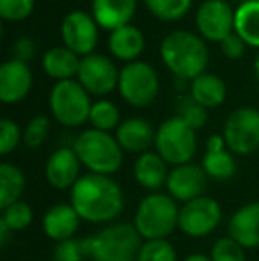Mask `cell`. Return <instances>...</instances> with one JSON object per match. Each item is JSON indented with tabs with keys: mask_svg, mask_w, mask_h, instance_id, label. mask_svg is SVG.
Instances as JSON below:
<instances>
[{
	"mask_svg": "<svg viewBox=\"0 0 259 261\" xmlns=\"http://www.w3.org/2000/svg\"><path fill=\"white\" fill-rule=\"evenodd\" d=\"M71 206L80 219L105 224L118 219L125 210V194L118 181L103 174H83L71 189Z\"/></svg>",
	"mask_w": 259,
	"mask_h": 261,
	"instance_id": "cell-1",
	"label": "cell"
},
{
	"mask_svg": "<svg viewBox=\"0 0 259 261\" xmlns=\"http://www.w3.org/2000/svg\"><path fill=\"white\" fill-rule=\"evenodd\" d=\"M162 61L178 79L194 80L204 73L210 62L206 43L194 32L174 31L160 45Z\"/></svg>",
	"mask_w": 259,
	"mask_h": 261,
	"instance_id": "cell-2",
	"label": "cell"
},
{
	"mask_svg": "<svg viewBox=\"0 0 259 261\" xmlns=\"http://www.w3.org/2000/svg\"><path fill=\"white\" fill-rule=\"evenodd\" d=\"M133 226L144 240H165L180 227V208L169 194L153 192L138 203Z\"/></svg>",
	"mask_w": 259,
	"mask_h": 261,
	"instance_id": "cell-3",
	"label": "cell"
},
{
	"mask_svg": "<svg viewBox=\"0 0 259 261\" xmlns=\"http://www.w3.org/2000/svg\"><path fill=\"white\" fill-rule=\"evenodd\" d=\"M76 156L80 158L82 165L89 169L93 174L110 176L118 172L123 165V151L118 139L112 137L107 132L85 130L73 142Z\"/></svg>",
	"mask_w": 259,
	"mask_h": 261,
	"instance_id": "cell-4",
	"label": "cell"
},
{
	"mask_svg": "<svg viewBox=\"0 0 259 261\" xmlns=\"http://www.w3.org/2000/svg\"><path fill=\"white\" fill-rule=\"evenodd\" d=\"M93 261H137L142 237L133 224H110L94 237L85 238Z\"/></svg>",
	"mask_w": 259,
	"mask_h": 261,
	"instance_id": "cell-5",
	"label": "cell"
},
{
	"mask_svg": "<svg viewBox=\"0 0 259 261\" xmlns=\"http://www.w3.org/2000/svg\"><path fill=\"white\" fill-rule=\"evenodd\" d=\"M155 148L156 153L174 167L190 164L197 151L195 130L178 116L169 117L156 130Z\"/></svg>",
	"mask_w": 259,
	"mask_h": 261,
	"instance_id": "cell-6",
	"label": "cell"
},
{
	"mask_svg": "<svg viewBox=\"0 0 259 261\" xmlns=\"http://www.w3.org/2000/svg\"><path fill=\"white\" fill-rule=\"evenodd\" d=\"M93 103L78 80H63L52 87L50 110L63 126L78 128L89 121Z\"/></svg>",
	"mask_w": 259,
	"mask_h": 261,
	"instance_id": "cell-7",
	"label": "cell"
},
{
	"mask_svg": "<svg viewBox=\"0 0 259 261\" xmlns=\"http://www.w3.org/2000/svg\"><path fill=\"white\" fill-rule=\"evenodd\" d=\"M119 93L131 107H148L158 96L160 82L155 68L148 62H128L119 71Z\"/></svg>",
	"mask_w": 259,
	"mask_h": 261,
	"instance_id": "cell-8",
	"label": "cell"
},
{
	"mask_svg": "<svg viewBox=\"0 0 259 261\" xmlns=\"http://www.w3.org/2000/svg\"><path fill=\"white\" fill-rule=\"evenodd\" d=\"M224 139L227 149L236 155H252L259 148V110L240 107L233 110L224 123Z\"/></svg>",
	"mask_w": 259,
	"mask_h": 261,
	"instance_id": "cell-9",
	"label": "cell"
},
{
	"mask_svg": "<svg viewBox=\"0 0 259 261\" xmlns=\"http://www.w3.org/2000/svg\"><path fill=\"white\" fill-rule=\"evenodd\" d=\"M222 220V208L213 197H197L180 208V229L192 238L208 237Z\"/></svg>",
	"mask_w": 259,
	"mask_h": 261,
	"instance_id": "cell-10",
	"label": "cell"
},
{
	"mask_svg": "<svg viewBox=\"0 0 259 261\" xmlns=\"http://www.w3.org/2000/svg\"><path fill=\"white\" fill-rule=\"evenodd\" d=\"M78 82L91 94H108L118 87L119 71L112 59L101 54H91L82 57L78 69Z\"/></svg>",
	"mask_w": 259,
	"mask_h": 261,
	"instance_id": "cell-11",
	"label": "cell"
},
{
	"mask_svg": "<svg viewBox=\"0 0 259 261\" xmlns=\"http://www.w3.org/2000/svg\"><path fill=\"white\" fill-rule=\"evenodd\" d=\"M197 29L210 41L222 43L235 32V11L225 0H204L197 11Z\"/></svg>",
	"mask_w": 259,
	"mask_h": 261,
	"instance_id": "cell-12",
	"label": "cell"
},
{
	"mask_svg": "<svg viewBox=\"0 0 259 261\" xmlns=\"http://www.w3.org/2000/svg\"><path fill=\"white\" fill-rule=\"evenodd\" d=\"M64 46L76 55H91L98 45V23L83 11H71L61 25Z\"/></svg>",
	"mask_w": 259,
	"mask_h": 261,
	"instance_id": "cell-13",
	"label": "cell"
},
{
	"mask_svg": "<svg viewBox=\"0 0 259 261\" xmlns=\"http://www.w3.org/2000/svg\"><path fill=\"white\" fill-rule=\"evenodd\" d=\"M208 187V174L204 172L203 165L185 164L178 165L169 172L165 189L167 194L174 201L180 203H190V201L203 197Z\"/></svg>",
	"mask_w": 259,
	"mask_h": 261,
	"instance_id": "cell-14",
	"label": "cell"
},
{
	"mask_svg": "<svg viewBox=\"0 0 259 261\" xmlns=\"http://www.w3.org/2000/svg\"><path fill=\"white\" fill-rule=\"evenodd\" d=\"M80 158L73 148H59L48 156L45 165L46 181L53 189H73L80 179Z\"/></svg>",
	"mask_w": 259,
	"mask_h": 261,
	"instance_id": "cell-15",
	"label": "cell"
},
{
	"mask_svg": "<svg viewBox=\"0 0 259 261\" xmlns=\"http://www.w3.org/2000/svg\"><path fill=\"white\" fill-rule=\"evenodd\" d=\"M32 87V73L27 62L11 61L0 66V100L2 103H18L28 94Z\"/></svg>",
	"mask_w": 259,
	"mask_h": 261,
	"instance_id": "cell-16",
	"label": "cell"
},
{
	"mask_svg": "<svg viewBox=\"0 0 259 261\" xmlns=\"http://www.w3.org/2000/svg\"><path fill=\"white\" fill-rule=\"evenodd\" d=\"M229 237L243 249L259 247V201L243 204L229 220Z\"/></svg>",
	"mask_w": 259,
	"mask_h": 261,
	"instance_id": "cell-17",
	"label": "cell"
},
{
	"mask_svg": "<svg viewBox=\"0 0 259 261\" xmlns=\"http://www.w3.org/2000/svg\"><path fill=\"white\" fill-rule=\"evenodd\" d=\"M80 215L76 210L69 204H53L48 208V212L43 217V229H45L46 237L53 242H64L69 238H75V233L78 231L80 226Z\"/></svg>",
	"mask_w": 259,
	"mask_h": 261,
	"instance_id": "cell-18",
	"label": "cell"
},
{
	"mask_svg": "<svg viewBox=\"0 0 259 261\" xmlns=\"http://www.w3.org/2000/svg\"><path fill=\"white\" fill-rule=\"evenodd\" d=\"M137 0H93V18L105 31H118L130 25Z\"/></svg>",
	"mask_w": 259,
	"mask_h": 261,
	"instance_id": "cell-19",
	"label": "cell"
},
{
	"mask_svg": "<svg viewBox=\"0 0 259 261\" xmlns=\"http://www.w3.org/2000/svg\"><path fill=\"white\" fill-rule=\"evenodd\" d=\"M116 139L125 151L142 155L151 148V144H155L156 132L153 130L149 121L142 117H130L119 124L116 130Z\"/></svg>",
	"mask_w": 259,
	"mask_h": 261,
	"instance_id": "cell-20",
	"label": "cell"
},
{
	"mask_svg": "<svg viewBox=\"0 0 259 261\" xmlns=\"http://www.w3.org/2000/svg\"><path fill=\"white\" fill-rule=\"evenodd\" d=\"M167 162L163 160L158 153L146 151L133 164V178L142 189L148 192H158L163 185L167 183L169 178V169H167Z\"/></svg>",
	"mask_w": 259,
	"mask_h": 261,
	"instance_id": "cell-21",
	"label": "cell"
},
{
	"mask_svg": "<svg viewBox=\"0 0 259 261\" xmlns=\"http://www.w3.org/2000/svg\"><path fill=\"white\" fill-rule=\"evenodd\" d=\"M80 61L82 59H78V55L69 48L55 46L43 55V69L46 71V75L55 79L57 82L73 80V76L78 75Z\"/></svg>",
	"mask_w": 259,
	"mask_h": 261,
	"instance_id": "cell-22",
	"label": "cell"
},
{
	"mask_svg": "<svg viewBox=\"0 0 259 261\" xmlns=\"http://www.w3.org/2000/svg\"><path fill=\"white\" fill-rule=\"evenodd\" d=\"M108 50L114 54V57L121 59V61L133 62L144 50V34L135 25H125V27L110 32Z\"/></svg>",
	"mask_w": 259,
	"mask_h": 261,
	"instance_id": "cell-23",
	"label": "cell"
},
{
	"mask_svg": "<svg viewBox=\"0 0 259 261\" xmlns=\"http://www.w3.org/2000/svg\"><path fill=\"white\" fill-rule=\"evenodd\" d=\"M225 94H227L225 82L211 73H203L190 84V96L204 109L220 107L225 100Z\"/></svg>",
	"mask_w": 259,
	"mask_h": 261,
	"instance_id": "cell-24",
	"label": "cell"
},
{
	"mask_svg": "<svg viewBox=\"0 0 259 261\" xmlns=\"http://www.w3.org/2000/svg\"><path fill=\"white\" fill-rule=\"evenodd\" d=\"M235 32L245 45L259 48V2H240L235 11Z\"/></svg>",
	"mask_w": 259,
	"mask_h": 261,
	"instance_id": "cell-25",
	"label": "cell"
},
{
	"mask_svg": "<svg viewBox=\"0 0 259 261\" xmlns=\"http://www.w3.org/2000/svg\"><path fill=\"white\" fill-rule=\"evenodd\" d=\"M25 189V174L13 164L0 165V208L18 203Z\"/></svg>",
	"mask_w": 259,
	"mask_h": 261,
	"instance_id": "cell-26",
	"label": "cell"
},
{
	"mask_svg": "<svg viewBox=\"0 0 259 261\" xmlns=\"http://www.w3.org/2000/svg\"><path fill=\"white\" fill-rule=\"evenodd\" d=\"M203 169L208 174V178L217 179V181H225V179H231L236 174V160L233 156L231 151L224 149V151L217 153H204L203 156Z\"/></svg>",
	"mask_w": 259,
	"mask_h": 261,
	"instance_id": "cell-27",
	"label": "cell"
},
{
	"mask_svg": "<svg viewBox=\"0 0 259 261\" xmlns=\"http://www.w3.org/2000/svg\"><path fill=\"white\" fill-rule=\"evenodd\" d=\"M89 121L93 124L94 130L100 132H110V130H118L119 128V109L116 107L112 101L108 100H100L96 103H93L91 109V116Z\"/></svg>",
	"mask_w": 259,
	"mask_h": 261,
	"instance_id": "cell-28",
	"label": "cell"
},
{
	"mask_svg": "<svg viewBox=\"0 0 259 261\" xmlns=\"http://www.w3.org/2000/svg\"><path fill=\"white\" fill-rule=\"evenodd\" d=\"M144 2L151 14L165 21L180 20L192 7V0H144Z\"/></svg>",
	"mask_w": 259,
	"mask_h": 261,
	"instance_id": "cell-29",
	"label": "cell"
},
{
	"mask_svg": "<svg viewBox=\"0 0 259 261\" xmlns=\"http://www.w3.org/2000/svg\"><path fill=\"white\" fill-rule=\"evenodd\" d=\"M176 116L188 124L192 130H200L208 121V109L199 105L190 94H185L176 103Z\"/></svg>",
	"mask_w": 259,
	"mask_h": 261,
	"instance_id": "cell-30",
	"label": "cell"
},
{
	"mask_svg": "<svg viewBox=\"0 0 259 261\" xmlns=\"http://www.w3.org/2000/svg\"><path fill=\"white\" fill-rule=\"evenodd\" d=\"M0 220L7 224L11 231H23L25 227H28L34 220V212L23 201H18V203L11 204V206L2 210V217Z\"/></svg>",
	"mask_w": 259,
	"mask_h": 261,
	"instance_id": "cell-31",
	"label": "cell"
},
{
	"mask_svg": "<svg viewBox=\"0 0 259 261\" xmlns=\"http://www.w3.org/2000/svg\"><path fill=\"white\" fill-rule=\"evenodd\" d=\"M137 261H178V254L167 240H146Z\"/></svg>",
	"mask_w": 259,
	"mask_h": 261,
	"instance_id": "cell-32",
	"label": "cell"
},
{
	"mask_svg": "<svg viewBox=\"0 0 259 261\" xmlns=\"http://www.w3.org/2000/svg\"><path fill=\"white\" fill-rule=\"evenodd\" d=\"M85 258H89L85 240L69 238L59 242L53 249V261H85Z\"/></svg>",
	"mask_w": 259,
	"mask_h": 261,
	"instance_id": "cell-33",
	"label": "cell"
},
{
	"mask_svg": "<svg viewBox=\"0 0 259 261\" xmlns=\"http://www.w3.org/2000/svg\"><path fill=\"white\" fill-rule=\"evenodd\" d=\"M211 261H245V249L231 237L218 238L210 254Z\"/></svg>",
	"mask_w": 259,
	"mask_h": 261,
	"instance_id": "cell-34",
	"label": "cell"
},
{
	"mask_svg": "<svg viewBox=\"0 0 259 261\" xmlns=\"http://www.w3.org/2000/svg\"><path fill=\"white\" fill-rule=\"evenodd\" d=\"M50 132V121L45 116H36L28 121V124L23 130V144L27 148H39L46 141Z\"/></svg>",
	"mask_w": 259,
	"mask_h": 261,
	"instance_id": "cell-35",
	"label": "cell"
},
{
	"mask_svg": "<svg viewBox=\"0 0 259 261\" xmlns=\"http://www.w3.org/2000/svg\"><path fill=\"white\" fill-rule=\"evenodd\" d=\"M20 141H23V132H20L18 124L11 119L0 121V155H9L18 148Z\"/></svg>",
	"mask_w": 259,
	"mask_h": 261,
	"instance_id": "cell-36",
	"label": "cell"
},
{
	"mask_svg": "<svg viewBox=\"0 0 259 261\" xmlns=\"http://www.w3.org/2000/svg\"><path fill=\"white\" fill-rule=\"evenodd\" d=\"M34 0H0V16L9 21H20L31 16Z\"/></svg>",
	"mask_w": 259,
	"mask_h": 261,
	"instance_id": "cell-37",
	"label": "cell"
},
{
	"mask_svg": "<svg viewBox=\"0 0 259 261\" xmlns=\"http://www.w3.org/2000/svg\"><path fill=\"white\" fill-rule=\"evenodd\" d=\"M245 41H243L242 38H240L236 32H233V34H229L227 38L224 39V41L220 43V48L224 55L227 59H240L243 57V54H245Z\"/></svg>",
	"mask_w": 259,
	"mask_h": 261,
	"instance_id": "cell-38",
	"label": "cell"
},
{
	"mask_svg": "<svg viewBox=\"0 0 259 261\" xmlns=\"http://www.w3.org/2000/svg\"><path fill=\"white\" fill-rule=\"evenodd\" d=\"M13 54L16 61H21V62L31 61L36 54V43L32 41L31 38H20L13 45Z\"/></svg>",
	"mask_w": 259,
	"mask_h": 261,
	"instance_id": "cell-39",
	"label": "cell"
},
{
	"mask_svg": "<svg viewBox=\"0 0 259 261\" xmlns=\"http://www.w3.org/2000/svg\"><path fill=\"white\" fill-rule=\"evenodd\" d=\"M227 149V144H225L224 135H211L206 142V151L208 153H217V151H224Z\"/></svg>",
	"mask_w": 259,
	"mask_h": 261,
	"instance_id": "cell-40",
	"label": "cell"
},
{
	"mask_svg": "<svg viewBox=\"0 0 259 261\" xmlns=\"http://www.w3.org/2000/svg\"><path fill=\"white\" fill-rule=\"evenodd\" d=\"M11 233H13V231L7 227V224L4 222V220H0V244H2V247H6V245H7Z\"/></svg>",
	"mask_w": 259,
	"mask_h": 261,
	"instance_id": "cell-41",
	"label": "cell"
},
{
	"mask_svg": "<svg viewBox=\"0 0 259 261\" xmlns=\"http://www.w3.org/2000/svg\"><path fill=\"white\" fill-rule=\"evenodd\" d=\"M185 261H211V258H208L204 254H190Z\"/></svg>",
	"mask_w": 259,
	"mask_h": 261,
	"instance_id": "cell-42",
	"label": "cell"
},
{
	"mask_svg": "<svg viewBox=\"0 0 259 261\" xmlns=\"http://www.w3.org/2000/svg\"><path fill=\"white\" fill-rule=\"evenodd\" d=\"M254 73H256V79H257V82H259V54H257L256 61H254Z\"/></svg>",
	"mask_w": 259,
	"mask_h": 261,
	"instance_id": "cell-43",
	"label": "cell"
},
{
	"mask_svg": "<svg viewBox=\"0 0 259 261\" xmlns=\"http://www.w3.org/2000/svg\"><path fill=\"white\" fill-rule=\"evenodd\" d=\"M242 2H254V0H242ZM257 2H259V0H257Z\"/></svg>",
	"mask_w": 259,
	"mask_h": 261,
	"instance_id": "cell-44",
	"label": "cell"
}]
</instances>
